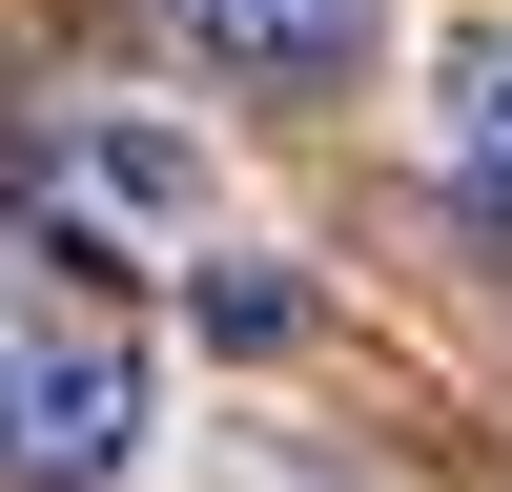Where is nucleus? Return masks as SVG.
<instances>
[{"instance_id": "1", "label": "nucleus", "mask_w": 512, "mask_h": 492, "mask_svg": "<svg viewBox=\"0 0 512 492\" xmlns=\"http://www.w3.org/2000/svg\"><path fill=\"white\" fill-rule=\"evenodd\" d=\"M0 472L21 492H123L144 472V328L123 308H82V287L0 308Z\"/></svg>"}, {"instance_id": "5", "label": "nucleus", "mask_w": 512, "mask_h": 492, "mask_svg": "<svg viewBox=\"0 0 512 492\" xmlns=\"http://www.w3.org/2000/svg\"><path fill=\"white\" fill-rule=\"evenodd\" d=\"M185 308H205V349H308V287L287 267H205Z\"/></svg>"}, {"instance_id": "3", "label": "nucleus", "mask_w": 512, "mask_h": 492, "mask_svg": "<svg viewBox=\"0 0 512 492\" xmlns=\"http://www.w3.org/2000/svg\"><path fill=\"white\" fill-rule=\"evenodd\" d=\"M41 185H62L82 226H205V144L185 123H123V103H82L62 144H41Z\"/></svg>"}, {"instance_id": "4", "label": "nucleus", "mask_w": 512, "mask_h": 492, "mask_svg": "<svg viewBox=\"0 0 512 492\" xmlns=\"http://www.w3.org/2000/svg\"><path fill=\"white\" fill-rule=\"evenodd\" d=\"M451 185L512 205V21H492V41H451Z\"/></svg>"}, {"instance_id": "2", "label": "nucleus", "mask_w": 512, "mask_h": 492, "mask_svg": "<svg viewBox=\"0 0 512 492\" xmlns=\"http://www.w3.org/2000/svg\"><path fill=\"white\" fill-rule=\"evenodd\" d=\"M185 41L246 103H349V82L390 62V0H185Z\"/></svg>"}]
</instances>
